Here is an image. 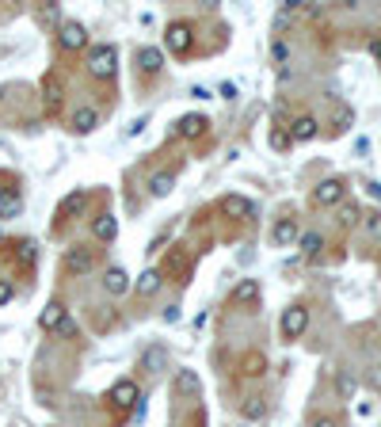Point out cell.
Returning a JSON list of instances; mask_svg holds the SVG:
<instances>
[{"instance_id":"obj_1","label":"cell","mask_w":381,"mask_h":427,"mask_svg":"<svg viewBox=\"0 0 381 427\" xmlns=\"http://www.w3.org/2000/svg\"><path fill=\"white\" fill-rule=\"evenodd\" d=\"M95 256H100V248L92 244H69L61 252V271L65 275H88L95 267Z\"/></svg>"},{"instance_id":"obj_2","label":"cell","mask_w":381,"mask_h":427,"mask_svg":"<svg viewBox=\"0 0 381 427\" xmlns=\"http://www.w3.org/2000/svg\"><path fill=\"white\" fill-rule=\"evenodd\" d=\"M103 401H107V405L115 408V412H130V408H137V405H141V389H137V382H134V378H123V382H115V385H111V389H107V397H103Z\"/></svg>"},{"instance_id":"obj_3","label":"cell","mask_w":381,"mask_h":427,"mask_svg":"<svg viewBox=\"0 0 381 427\" xmlns=\"http://www.w3.org/2000/svg\"><path fill=\"white\" fill-rule=\"evenodd\" d=\"M115 69H118V50L111 42H100L92 54H88V72H92V77L111 80V77H115Z\"/></svg>"},{"instance_id":"obj_4","label":"cell","mask_w":381,"mask_h":427,"mask_svg":"<svg viewBox=\"0 0 381 427\" xmlns=\"http://www.w3.org/2000/svg\"><path fill=\"white\" fill-rule=\"evenodd\" d=\"M305 328H309V309H305V305H290V309H282V320H279L282 340H302Z\"/></svg>"},{"instance_id":"obj_5","label":"cell","mask_w":381,"mask_h":427,"mask_svg":"<svg viewBox=\"0 0 381 427\" xmlns=\"http://www.w3.org/2000/svg\"><path fill=\"white\" fill-rule=\"evenodd\" d=\"M164 46L176 54V58H187V50H191V23H183V20H172V23H168Z\"/></svg>"},{"instance_id":"obj_6","label":"cell","mask_w":381,"mask_h":427,"mask_svg":"<svg viewBox=\"0 0 381 427\" xmlns=\"http://www.w3.org/2000/svg\"><path fill=\"white\" fill-rule=\"evenodd\" d=\"M347 195V183L339 180V176H332V180H320L317 187H313V203L317 206H339Z\"/></svg>"},{"instance_id":"obj_7","label":"cell","mask_w":381,"mask_h":427,"mask_svg":"<svg viewBox=\"0 0 381 427\" xmlns=\"http://www.w3.org/2000/svg\"><path fill=\"white\" fill-rule=\"evenodd\" d=\"M4 256L12 263H20V267H35V263H38V244H35V240H27V237H15V240H8Z\"/></svg>"},{"instance_id":"obj_8","label":"cell","mask_w":381,"mask_h":427,"mask_svg":"<svg viewBox=\"0 0 381 427\" xmlns=\"http://www.w3.org/2000/svg\"><path fill=\"white\" fill-rule=\"evenodd\" d=\"M58 42H61V50H84V46H88V31H84V23L65 20L61 27H58Z\"/></svg>"},{"instance_id":"obj_9","label":"cell","mask_w":381,"mask_h":427,"mask_svg":"<svg viewBox=\"0 0 381 427\" xmlns=\"http://www.w3.org/2000/svg\"><path fill=\"white\" fill-rule=\"evenodd\" d=\"M65 325H69V309H65L61 302H50L42 313H38V328H42V332H58Z\"/></svg>"},{"instance_id":"obj_10","label":"cell","mask_w":381,"mask_h":427,"mask_svg":"<svg viewBox=\"0 0 381 427\" xmlns=\"http://www.w3.org/2000/svg\"><path fill=\"white\" fill-rule=\"evenodd\" d=\"M317 134H320V123L313 115H297L290 123V141H313Z\"/></svg>"},{"instance_id":"obj_11","label":"cell","mask_w":381,"mask_h":427,"mask_svg":"<svg viewBox=\"0 0 381 427\" xmlns=\"http://www.w3.org/2000/svg\"><path fill=\"white\" fill-rule=\"evenodd\" d=\"M297 237H302V233H297V222L294 217H279V222H274V229H271V240L279 248H286V244H297Z\"/></svg>"},{"instance_id":"obj_12","label":"cell","mask_w":381,"mask_h":427,"mask_svg":"<svg viewBox=\"0 0 381 427\" xmlns=\"http://www.w3.org/2000/svg\"><path fill=\"white\" fill-rule=\"evenodd\" d=\"M183 256H187V248H183V244H176V252L164 260V271H160V275L176 271V275H180L176 283H191V279H187V275H191V260H183Z\"/></svg>"},{"instance_id":"obj_13","label":"cell","mask_w":381,"mask_h":427,"mask_svg":"<svg viewBox=\"0 0 381 427\" xmlns=\"http://www.w3.org/2000/svg\"><path fill=\"white\" fill-rule=\"evenodd\" d=\"M217 210H221L225 217H237V222H240V217H248V214L256 210V206L248 203L244 195H221V203H217Z\"/></svg>"},{"instance_id":"obj_14","label":"cell","mask_w":381,"mask_h":427,"mask_svg":"<svg viewBox=\"0 0 381 427\" xmlns=\"http://www.w3.org/2000/svg\"><path fill=\"white\" fill-rule=\"evenodd\" d=\"M69 126H72L77 134H92L95 126H100V111H95V107H77V111L69 115Z\"/></svg>"},{"instance_id":"obj_15","label":"cell","mask_w":381,"mask_h":427,"mask_svg":"<svg viewBox=\"0 0 381 427\" xmlns=\"http://www.w3.org/2000/svg\"><path fill=\"white\" fill-rule=\"evenodd\" d=\"M206 126H210L206 115H183V118H176V134H180V138H202V134H206Z\"/></svg>"},{"instance_id":"obj_16","label":"cell","mask_w":381,"mask_h":427,"mask_svg":"<svg viewBox=\"0 0 381 427\" xmlns=\"http://www.w3.org/2000/svg\"><path fill=\"white\" fill-rule=\"evenodd\" d=\"M84 206H88V195H84V191H72V195H65V199H61L58 217H61V222H72L77 214H84Z\"/></svg>"},{"instance_id":"obj_17","label":"cell","mask_w":381,"mask_h":427,"mask_svg":"<svg viewBox=\"0 0 381 427\" xmlns=\"http://www.w3.org/2000/svg\"><path fill=\"white\" fill-rule=\"evenodd\" d=\"M92 237L100 240V244H111V240L118 237V222H115L111 214H100V217L92 222Z\"/></svg>"},{"instance_id":"obj_18","label":"cell","mask_w":381,"mask_h":427,"mask_svg":"<svg viewBox=\"0 0 381 427\" xmlns=\"http://www.w3.org/2000/svg\"><path fill=\"white\" fill-rule=\"evenodd\" d=\"M103 290H107L111 297L126 294V290H130V275L123 267H107V275H103Z\"/></svg>"},{"instance_id":"obj_19","label":"cell","mask_w":381,"mask_h":427,"mask_svg":"<svg viewBox=\"0 0 381 427\" xmlns=\"http://www.w3.org/2000/svg\"><path fill=\"white\" fill-rule=\"evenodd\" d=\"M23 210V195L15 187H0V217H15Z\"/></svg>"},{"instance_id":"obj_20","label":"cell","mask_w":381,"mask_h":427,"mask_svg":"<svg viewBox=\"0 0 381 427\" xmlns=\"http://www.w3.org/2000/svg\"><path fill=\"white\" fill-rule=\"evenodd\" d=\"M160 279H164V275H160L157 267H149V271H141V275H137L134 290H137V294H141V297H153V294H157V290H160Z\"/></svg>"},{"instance_id":"obj_21","label":"cell","mask_w":381,"mask_h":427,"mask_svg":"<svg viewBox=\"0 0 381 427\" xmlns=\"http://www.w3.org/2000/svg\"><path fill=\"white\" fill-rule=\"evenodd\" d=\"M137 65H141L145 77H149V72H160V65H164V54H160L157 46H145V50H137Z\"/></svg>"},{"instance_id":"obj_22","label":"cell","mask_w":381,"mask_h":427,"mask_svg":"<svg viewBox=\"0 0 381 427\" xmlns=\"http://www.w3.org/2000/svg\"><path fill=\"white\" fill-rule=\"evenodd\" d=\"M172 187H176V172H157L149 180V195L153 199H168V195H172Z\"/></svg>"},{"instance_id":"obj_23","label":"cell","mask_w":381,"mask_h":427,"mask_svg":"<svg viewBox=\"0 0 381 427\" xmlns=\"http://www.w3.org/2000/svg\"><path fill=\"white\" fill-rule=\"evenodd\" d=\"M176 393H199V374L194 370H180L176 374Z\"/></svg>"},{"instance_id":"obj_24","label":"cell","mask_w":381,"mask_h":427,"mask_svg":"<svg viewBox=\"0 0 381 427\" xmlns=\"http://www.w3.org/2000/svg\"><path fill=\"white\" fill-rule=\"evenodd\" d=\"M297 244H302V252H305V256H320L324 237H320V233H302V237H297Z\"/></svg>"},{"instance_id":"obj_25","label":"cell","mask_w":381,"mask_h":427,"mask_svg":"<svg viewBox=\"0 0 381 427\" xmlns=\"http://www.w3.org/2000/svg\"><path fill=\"white\" fill-rule=\"evenodd\" d=\"M256 297H259V283H256V279H244V283L233 290V302H256Z\"/></svg>"},{"instance_id":"obj_26","label":"cell","mask_w":381,"mask_h":427,"mask_svg":"<svg viewBox=\"0 0 381 427\" xmlns=\"http://www.w3.org/2000/svg\"><path fill=\"white\" fill-rule=\"evenodd\" d=\"M240 366H244V374L248 378H259L267 370V359L259 355V351H252V355H244V362H240Z\"/></svg>"},{"instance_id":"obj_27","label":"cell","mask_w":381,"mask_h":427,"mask_svg":"<svg viewBox=\"0 0 381 427\" xmlns=\"http://www.w3.org/2000/svg\"><path fill=\"white\" fill-rule=\"evenodd\" d=\"M240 412H244V420H263V416H267V401L263 397H252V401H244V408H240Z\"/></svg>"},{"instance_id":"obj_28","label":"cell","mask_w":381,"mask_h":427,"mask_svg":"<svg viewBox=\"0 0 381 427\" xmlns=\"http://www.w3.org/2000/svg\"><path fill=\"white\" fill-rule=\"evenodd\" d=\"M42 95H46V103H50V107H58V100H61V92H58V72H50V77L42 80Z\"/></svg>"},{"instance_id":"obj_29","label":"cell","mask_w":381,"mask_h":427,"mask_svg":"<svg viewBox=\"0 0 381 427\" xmlns=\"http://www.w3.org/2000/svg\"><path fill=\"white\" fill-rule=\"evenodd\" d=\"M38 23H54V20H58V4H38Z\"/></svg>"},{"instance_id":"obj_30","label":"cell","mask_w":381,"mask_h":427,"mask_svg":"<svg viewBox=\"0 0 381 427\" xmlns=\"http://www.w3.org/2000/svg\"><path fill=\"white\" fill-rule=\"evenodd\" d=\"M15 297V283L12 279H0V305H8Z\"/></svg>"},{"instance_id":"obj_31","label":"cell","mask_w":381,"mask_h":427,"mask_svg":"<svg viewBox=\"0 0 381 427\" xmlns=\"http://www.w3.org/2000/svg\"><path fill=\"white\" fill-rule=\"evenodd\" d=\"M336 389L343 393V397H351V393H355V378H351V374H339V378H336Z\"/></svg>"},{"instance_id":"obj_32","label":"cell","mask_w":381,"mask_h":427,"mask_svg":"<svg viewBox=\"0 0 381 427\" xmlns=\"http://www.w3.org/2000/svg\"><path fill=\"white\" fill-rule=\"evenodd\" d=\"M145 126H149V118H145V115L134 118V123L126 126V138H137V134H145Z\"/></svg>"},{"instance_id":"obj_33","label":"cell","mask_w":381,"mask_h":427,"mask_svg":"<svg viewBox=\"0 0 381 427\" xmlns=\"http://www.w3.org/2000/svg\"><path fill=\"white\" fill-rule=\"evenodd\" d=\"M362 225H366V233H374V237H378V233H381V210L366 214V222H362Z\"/></svg>"},{"instance_id":"obj_34","label":"cell","mask_w":381,"mask_h":427,"mask_svg":"<svg viewBox=\"0 0 381 427\" xmlns=\"http://www.w3.org/2000/svg\"><path fill=\"white\" fill-rule=\"evenodd\" d=\"M271 145H274V149H286V145H290V134H286V130H271Z\"/></svg>"},{"instance_id":"obj_35","label":"cell","mask_w":381,"mask_h":427,"mask_svg":"<svg viewBox=\"0 0 381 427\" xmlns=\"http://www.w3.org/2000/svg\"><path fill=\"white\" fill-rule=\"evenodd\" d=\"M351 111H339V115H336V130H347V126H351Z\"/></svg>"},{"instance_id":"obj_36","label":"cell","mask_w":381,"mask_h":427,"mask_svg":"<svg viewBox=\"0 0 381 427\" xmlns=\"http://www.w3.org/2000/svg\"><path fill=\"white\" fill-rule=\"evenodd\" d=\"M160 362H164V351H149L145 355V366H160Z\"/></svg>"},{"instance_id":"obj_37","label":"cell","mask_w":381,"mask_h":427,"mask_svg":"<svg viewBox=\"0 0 381 427\" xmlns=\"http://www.w3.org/2000/svg\"><path fill=\"white\" fill-rule=\"evenodd\" d=\"M271 54H274V61H286V54H290V50H286V42H274V46H271Z\"/></svg>"},{"instance_id":"obj_38","label":"cell","mask_w":381,"mask_h":427,"mask_svg":"<svg viewBox=\"0 0 381 427\" xmlns=\"http://www.w3.org/2000/svg\"><path fill=\"white\" fill-rule=\"evenodd\" d=\"M164 320H168V325H172V320H180V305H168V309H164Z\"/></svg>"},{"instance_id":"obj_39","label":"cell","mask_w":381,"mask_h":427,"mask_svg":"<svg viewBox=\"0 0 381 427\" xmlns=\"http://www.w3.org/2000/svg\"><path fill=\"white\" fill-rule=\"evenodd\" d=\"M221 100H237V88H233V84H221Z\"/></svg>"},{"instance_id":"obj_40","label":"cell","mask_w":381,"mask_h":427,"mask_svg":"<svg viewBox=\"0 0 381 427\" xmlns=\"http://www.w3.org/2000/svg\"><path fill=\"white\" fill-rule=\"evenodd\" d=\"M313 427H336V420H332V416H320V420H313Z\"/></svg>"},{"instance_id":"obj_41","label":"cell","mask_w":381,"mask_h":427,"mask_svg":"<svg viewBox=\"0 0 381 427\" xmlns=\"http://www.w3.org/2000/svg\"><path fill=\"white\" fill-rule=\"evenodd\" d=\"M370 54H374V58H381V38H374V42H370Z\"/></svg>"},{"instance_id":"obj_42","label":"cell","mask_w":381,"mask_h":427,"mask_svg":"<svg viewBox=\"0 0 381 427\" xmlns=\"http://www.w3.org/2000/svg\"><path fill=\"white\" fill-rule=\"evenodd\" d=\"M370 385H378V389H381V370H374V374H370Z\"/></svg>"},{"instance_id":"obj_43","label":"cell","mask_w":381,"mask_h":427,"mask_svg":"<svg viewBox=\"0 0 381 427\" xmlns=\"http://www.w3.org/2000/svg\"><path fill=\"white\" fill-rule=\"evenodd\" d=\"M370 195H374V199H381V183H370Z\"/></svg>"}]
</instances>
